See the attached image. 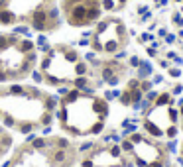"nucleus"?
<instances>
[{
  "mask_svg": "<svg viewBox=\"0 0 183 167\" xmlns=\"http://www.w3.org/2000/svg\"><path fill=\"white\" fill-rule=\"evenodd\" d=\"M10 90H12V92H18V95H20V92H22V87H16V85H14Z\"/></svg>",
  "mask_w": 183,
  "mask_h": 167,
  "instance_id": "38",
  "label": "nucleus"
},
{
  "mask_svg": "<svg viewBox=\"0 0 183 167\" xmlns=\"http://www.w3.org/2000/svg\"><path fill=\"white\" fill-rule=\"evenodd\" d=\"M181 92H183V85H175L171 89V95H181Z\"/></svg>",
  "mask_w": 183,
  "mask_h": 167,
  "instance_id": "29",
  "label": "nucleus"
},
{
  "mask_svg": "<svg viewBox=\"0 0 183 167\" xmlns=\"http://www.w3.org/2000/svg\"><path fill=\"white\" fill-rule=\"evenodd\" d=\"M152 89H154V85H152L150 79H144V81H140V90H142V92H148V90H152Z\"/></svg>",
  "mask_w": 183,
  "mask_h": 167,
  "instance_id": "15",
  "label": "nucleus"
},
{
  "mask_svg": "<svg viewBox=\"0 0 183 167\" xmlns=\"http://www.w3.org/2000/svg\"><path fill=\"white\" fill-rule=\"evenodd\" d=\"M164 134L167 136V140H171V138H175V136L179 134V128H177V124H171V126H167V128L164 130Z\"/></svg>",
  "mask_w": 183,
  "mask_h": 167,
  "instance_id": "9",
  "label": "nucleus"
},
{
  "mask_svg": "<svg viewBox=\"0 0 183 167\" xmlns=\"http://www.w3.org/2000/svg\"><path fill=\"white\" fill-rule=\"evenodd\" d=\"M179 12H181V14H183V6H181V8H179Z\"/></svg>",
  "mask_w": 183,
  "mask_h": 167,
  "instance_id": "43",
  "label": "nucleus"
},
{
  "mask_svg": "<svg viewBox=\"0 0 183 167\" xmlns=\"http://www.w3.org/2000/svg\"><path fill=\"white\" fill-rule=\"evenodd\" d=\"M95 2H98V0H95Z\"/></svg>",
  "mask_w": 183,
  "mask_h": 167,
  "instance_id": "49",
  "label": "nucleus"
},
{
  "mask_svg": "<svg viewBox=\"0 0 183 167\" xmlns=\"http://www.w3.org/2000/svg\"><path fill=\"white\" fill-rule=\"evenodd\" d=\"M65 57L69 59V61H77V53H75V51H67Z\"/></svg>",
  "mask_w": 183,
  "mask_h": 167,
  "instance_id": "30",
  "label": "nucleus"
},
{
  "mask_svg": "<svg viewBox=\"0 0 183 167\" xmlns=\"http://www.w3.org/2000/svg\"><path fill=\"white\" fill-rule=\"evenodd\" d=\"M6 6V0H0V8H4Z\"/></svg>",
  "mask_w": 183,
  "mask_h": 167,
  "instance_id": "42",
  "label": "nucleus"
},
{
  "mask_svg": "<svg viewBox=\"0 0 183 167\" xmlns=\"http://www.w3.org/2000/svg\"><path fill=\"white\" fill-rule=\"evenodd\" d=\"M165 36H167V30H165V28H160V30H157V38H160V39H164Z\"/></svg>",
  "mask_w": 183,
  "mask_h": 167,
  "instance_id": "31",
  "label": "nucleus"
},
{
  "mask_svg": "<svg viewBox=\"0 0 183 167\" xmlns=\"http://www.w3.org/2000/svg\"><path fill=\"white\" fill-rule=\"evenodd\" d=\"M181 153H183V148H181Z\"/></svg>",
  "mask_w": 183,
  "mask_h": 167,
  "instance_id": "48",
  "label": "nucleus"
},
{
  "mask_svg": "<svg viewBox=\"0 0 183 167\" xmlns=\"http://www.w3.org/2000/svg\"><path fill=\"white\" fill-rule=\"evenodd\" d=\"M32 26L36 28V30H46L47 28V12L46 10H36V12L32 14Z\"/></svg>",
  "mask_w": 183,
  "mask_h": 167,
  "instance_id": "2",
  "label": "nucleus"
},
{
  "mask_svg": "<svg viewBox=\"0 0 183 167\" xmlns=\"http://www.w3.org/2000/svg\"><path fill=\"white\" fill-rule=\"evenodd\" d=\"M0 22L2 24H14L16 22V14L10 10H0Z\"/></svg>",
  "mask_w": 183,
  "mask_h": 167,
  "instance_id": "7",
  "label": "nucleus"
},
{
  "mask_svg": "<svg viewBox=\"0 0 183 167\" xmlns=\"http://www.w3.org/2000/svg\"><path fill=\"white\" fill-rule=\"evenodd\" d=\"M175 2H183V0H175Z\"/></svg>",
  "mask_w": 183,
  "mask_h": 167,
  "instance_id": "44",
  "label": "nucleus"
},
{
  "mask_svg": "<svg viewBox=\"0 0 183 167\" xmlns=\"http://www.w3.org/2000/svg\"><path fill=\"white\" fill-rule=\"evenodd\" d=\"M146 53H148L150 57H157V49L154 45H148V47H146Z\"/></svg>",
  "mask_w": 183,
  "mask_h": 167,
  "instance_id": "27",
  "label": "nucleus"
},
{
  "mask_svg": "<svg viewBox=\"0 0 183 167\" xmlns=\"http://www.w3.org/2000/svg\"><path fill=\"white\" fill-rule=\"evenodd\" d=\"M150 81H152V85H162L164 83V75H156V73H154L150 77Z\"/></svg>",
  "mask_w": 183,
  "mask_h": 167,
  "instance_id": "22",
  "label": "nucleus"
},
{
  "mask_svg": "<svg viewBox=\"0 0 183 167\" xmlns=\"http://www.w3.org/2000/svg\"><path fill=\"white\" fill-rule=\"evenodd\" d=\"M164 149H165V153H169V155L181 153V148H179V144H177L175 138H171V140L165 141V144H164Z\"/></svg>",
  "mask_w": 183,
  "mask_h": 167,
  "instance_id": "6",
  "label": "nucleus"
},
{
  "mask_svg": "<svg viewBox=\"0 0 183 167\" xmlns=\"http://www.w3.org/2000/svg\"><path fill=\"white\" fill-rule=\"evenodd\" d=\"M91 148H93V144H91V141H87V144L81 146V151H87V149H91Z\"/></svg>",
  "mask_w": 183,
  "mask_h": 167,
  "instance_id": "33",
  "label": "nucleus"
},
{
  "mask_svg": "<svg viewBox=\"0 0 183 167\" xmlns=\"http://www.w3.org/2000/svg\"><path fill=\"white\" fill-rule=\"evenodd\" d=\"M120 149H122V151H126V153H132V151H134V144H132L130 140H122Z\"/></svg>",
  "mask_w": 183,
  "mask_h": 167,
  "instance_id": "12",
  "label": "nucleus"
},
{
  "mask_svg": "<svg viewBox=\"0 0 183 167\" xmlns=\"http://www.w3.org/2000/svg\"><path fill=\"white\" fill-rule=\"evenodd\" d=\"M0 67H2V61H0Z\"/></svg>",
  "mask_w": 183,
  "mask_h": 167,
  "instance_id": "46",
  "label": "nucleus"
},
{
  "mask_svg": "<svg viewBox=\"0 0 183 167\" xmlns=\"http://www.w3.org/2000/svg\"><path fill=\"white\" fill-rule=\"evenodd\" d=\"M154 104L156 106H175V100H173V95L167 90V92H160Z\"/></svg>",
  "mask_w": 183,
  "mask_h": 167,
  "instance_id": "5",
  "label": "nucleus"
},
{
  "mask_svg": "<svg viewBox=\"0 0 183 167\" xmlns=\"http://www.w3.org/2000/svg\"><path fill=\"white\" fill-rule=\"evenodd\" d=\"M144 128H146V132H148V136H154V138H164L165 136L164 130L160 128L157 124H154L152 120H148V118L144 120Z\"/></svg>",
  "mask_w": 183,
  "mask_h": 167,
  "instance_id": "4",
  "label": "nucleus"
},
{
  "mask_svg": "<svg viewBox=\"0 0 183 167\" xmlns=\"http://www.w3.org/2000/svg\"><path fill=\"white\" fill-rule=\"evenodd\" d=\"M140 63H142V59H140V57H136V55H132V57H130V67L138 69V67H140Z\"/></svg>",
  "mask_w": 183,
  "mask_h": 167,
  "instance_id": "26",
  "label": "nucleus"
},
{
  "mask_svg": "<svg viewBox=\"0 0 183 167\" xmlns=\"http://www.w3.org/2000/svg\"><path fill=\"white\" fill-rule=\"evenodd\" d=\"M18 49H20V51H24V53H28V51H32V49H33V43L30 41V39H22L20 45H18Z\"/></svg>",
  "mask_w": 183,
  "mask_h": 167,
  "instance_id": "10",
  "label": "nucleus"
},
{
  "mask_svg": "<svg viewBox=\"0 0 183 167\" xmlns=\"http://www.w3.org/2000/svg\"><path fill=\"white\" fill-rule=\"evenodd\" d=\"M152 75H154V65H152L150 61H142L140 67L136 69V79L144 81V79H150Z\"/></svg>",
  "mask_w": 183,
  "mask_h": 167,
  "instance_id": "3",
  "label": "nucleus"
},
{
  "mask_svg": "<svg viewBox=\"0 0 183 167\" xmlns=\"http://www.w3.org/2000/svg\"><path fill=\"white\" fill-rule=\"evenodd\" d=\"M118 100H120V104H124V106H132V95H130V90H124V92H120Z\"/></svg>",
  "mask_w": 183,
  "mask_h": 167,
  "instance_id": "8",
  "label": "nucleus"
},
{
  "mask_svg": "<svg viewBox=\"0 0 183 167\" xmlns=\"http://www.w3.org/2000/svg\"><path fill=\"white\" fill-rule=\"evenodd\" d=\"M160 67H162V69H169V67H171L169 59H160Z\"/></svg>",
  "mask_w": 183,
  "mask_h": 167,
  "instance_id": "28",
  "label": "nucleus"
},
{
  "mask_svg": "<svg viewBox=\"0 0 183 167\" xmlns=\"http://www.w3.org/2000/svg\"><path fill=\"white\" fill-rule=\"evenodd\" d=\"M4 124H6V126H12L14 120H12V118H6V120H4Z\"/></svg>",
  "mask_w": 183,
  "mask_h": 167,
  "instance_id": "39",
  "label": "nucleus"
},
{
  "mask_svg": "<svg viewBox=\"0 0 183 167\" xmlns=\"http://www.w3.org/2000/svg\"><path fill=\"white\" fill-rule=\"evenodd\" d=\"M57 144H59V148H61V149H65L67 146H69V144H67V140H59Z\"/></svg>",
  "mask_w": 183,
  "mask_h": 167,
  "instance_id": "35",
  "label": "nucleus"
},
{
  "mask_svg": "<svg viewBox=\"0 0 183 167\" xmlns=\"http://www.w3.org/2000/svg\"><path fill=\"white\" fill-rule=\"evenodd\" d=\"M181 132H183V124H181Z\"/></svg>",
  "mask_w": 183,
  "mask_h": 167,
  "instance_id": "45",
  "label": "nucleus"
},
{
  "mask_svg": "<svg viewBox=\"0 0 183 167\" xmlns=\"http://www.w3.org/2000/svg\"><path fill=\"white\" fill-rule=\"evenodd\" d=\"M177 167H183V153H177Z\"/></svg>",
  "mask_w": 183,
  "mask_h": 167,
  "instance_id": "34",
  "label": "nucleus"
},
{
  "mask_svg": "<svg viewBox=\"0 0 183 167\" xmlns=\"http://www.w3.org/2000/svg\"><path fill=\"white\" fill-rule=\"evenodd\" d=\"M10 41H14V38H6V36H0V49H6Z\"/></svg>",
  "mask_w": 183,
  "mask_h": 167,
  "instance_id": "20",
  "label": "nucleus"
},
{
  "mask_svg": "<svg viewBox=\"0 0 183 167\" xmlns=\"http://www.w3.org/2000/svg\"><path fill=\"white\" fill-rule=\"evenodd\" d=\"M63 159H65V153H63V151H57V153H55V161H57V163H61Z\"/></svg>",
  "mask_w": 183,
  "mask_h": 167,
  "instance_id": "32",
  "label": "nucleus"
},
{
  "mask_svg": "<svg viewBox=\"0 0 183 167\" xmlns=\"http://www.w3.org/2000/svg\"><path fill=\"white\" fill-rule=\"evenodd\" d=\"M130 95H132V102H140L142 98H144V92L140 89H134V90H130Z\"/></svg>",
  "mask_w": 183,
  "mask_h": 167,
  "instance_id": "16",
  "label": "nucleus"
},
{
  "mask_svg": "<svg viewBox=\"0 0 183 167\" xmlns=\"http://www.w3.org/2000/svg\"><path fill=\"white\" fill-rule=\"evenodd\" d=\"M134 89H140V79H130L128 81V90H134Z\"/></svg>",
  "mask_w": 183,
  "mask_h": 167,
  "instance_id": "23",
  "label": "nucleus"
},
{
  "mask_svg": "<svg viewBox=\"0 0 183 167\" xmlns=\"http://www.w3.org/2000/svg\"><path fill=\"white\" fill-rule=\"evenodd\" d=\"M171 20H173L175 26H183V14L181 12H175L173 16H171Z\"/></svg>",
  "mask_w": 183,
  "mask_h": 167,
  "instance_id": "21",
  "label": "nucleus"
},
{
  "mask_svg": "<svg viewBox=\"0 0 183 167\" xmlns=\"http://www.w3.org/2000/svg\"><path fill=\"white\" fill-rule=\"evenodd\" d=\"M73 83H75V87H77V89H83V90L89 87V81H87L85 75H83V77H77L75 81H73Z\"/></svg>",
  "mask_w": 183,
  "mask_h": 167,
  "instance_id": "11",
  "label": "nucleus"
},
{
  "mask_svg": "<svg viewBox=\"0 0 183 167\" xmlns=\"http://www.w3.org/2000/svg\"><path fill=\"white\" fill-rule=\"evenodd\" d=\"M164 41H165V43H175V41H177V33H169V32H167V36H165V38H164Z\"/></svg>",
  "mask_w": 183,
  "mask_h": 167,
  "instance_id": "24",
  "label": "nucleus"
},
{
  "mask_svg": "<svg viewBox=\"0 0 183 167\" xmlns=\"http://www.w3.org/2000/svg\"><path fill=\"white\" fill-rule=\"evenodd\" d=\"M177 38H181V39H183V30H179V32H177Z\"/></svg>",
  "mask_w": 183,
  "mask_h": 167,
  "instance_id": "41",
  "label": "nucleus"
},
{
  "mask_svg": "<svg viewBox=\"0 0 183 167\" xmlns=\"http://www.w3.org/2000/svg\"><path fill=\"white\" fill-rule=\"evenodd\" d=\"M75 73H77L79 77L87 75V63H77V65H75Z\"/></svg>",
  "mask_w": 183,
  "mask_h": 167,
  "instance_id": "17",
  "label": "nucleus"
},
{
  "mask_svg": "<svg viewBox=\"0 0 183 167\" xmlns=\"http://www.w3.org/2000/svg\"><path fill=\"white\" fill-rule=\"evenodd\" d=\"M30 130H32V124H24V126H22V132H24V134L30 132Z\"/></svg>",
  "mask_w": 183,
  "mask_h": 167,
  "instance_id": "36",
  "label": "nucleus"
},
{
  "mask_svg": "<svg viewBox=\"0 0 183 167\" xmlns=\"http://www.w3.org/2000/svg\"><path fill=\"white\" fill-rule=\"evenodd\" d=\"M46 146V141L43 140H36V148H43Z\"/></svg>",
  "mask_w": 183,
  "mask_h": 167,
  "instance_id": "37",
  "label": "nucleus"
},
{
  "mask_svg": "<svg viewBox=\"0 0 183 167\" xmlns=\"http://www.w3.org/2000/svg\"><path fill=\"white\" fill-rule=\"evenodd\" d=\"M167 75H169V77H173V79H177V77H181L183 75V69L181 67H169V69H167Z\"/></svg>",
  "mask_w": 183,
  "mask_h": 167,
  "instance_id": "13",
  "label": "nucleus"
},
{
  "mask_svg": "<svg viewBox=\"0 0 183 167\" xmlns=\"http://www.w3.org/2000/svg\"><path fill=\"white\" fill-rule=\"evenodd\" d=\"M100 4L105 10H114L116 8V0H100Z\"/></svg>",
  "mask_w": 183,
  "mask_h": 167,
  "instance_id": "18",
  "label": "nucleus"
},
{
  "mask_svg": "<svg viewBox=\"0 0 183 167\" xmlns=\"http://www.w3.org/2000/svg\"><path fill=\"white\" fill-rule=\"evenodd\" d=\"M157 95H160V92L152 89V90H148V92H144V98L148 100V102H152V104H154V102H156V98H157Z\"/></svg>",
  "mask_w": 183,
  "mask_h": 167,
  "instance_id": "14",
  "label": "nucleus"
},
{
  "mask_svg": "<svg viewBox=\"0 0 183 167\" xmlns=\"http://www.w3.org/2000/svg\"><path fill=\"white\" fill-rule=\"evenodd\" d=\"M103 128H105V124H103V120H98V122H95L91 126V132H93V134H100Z\"/></svg>",
  "mask_w": 183,
  "mask_h": 167,
  "instance_id": "19",
  "label": "nucleus"
},
{
  "mask_svg": "<svg viewBox=\"0 0 183 167\" xmlns=\"http://www.w3.org/2000/svg\"><path fill=\"white\" fill-rule=\"evenodd\" d=\"M79 97H81V92H79V90H71V92L67 95V100H69V102H75Z\"/></svg>",
  "mask_w": 183,
  "mask_h": 167,
  "instance_id": "25",
  "label": "nucleus"
},
{
  "mask_svg": "<svg viewBox=\"0 0 183 167\" xmlns=\"http://www.w3.org/2000/svg\"><path fill=\"white\" fill-rule=\"evenodd\" d=\"M6 79H8V77L4 75V73H0V81H6Z\"/></svg>",
  "mask_w": 183,
  "mask_h": 167,
  "instance_id": "40",
  "label": "nucleus"
},
{
  "mask_svg": "<svg viewBox=\"0 0 183 167\" xmlns=\"http://www.w3.org/2000/svg\"><path fill=\"white\" fill-rule=\"evenodd\" d=\"M81 2H87V0H81Z\"/></svg>",
  "mask_w": 183,
  "mask_h": 167,
  "instance_id": "47",
  "label": "nucleus"
},
{
  "mask_svg": "<svg viewBox=\"0 0 183 167\" xmlns=\"http://www.w3.org/2000/svg\"><path fill=\"white\" fill-rule=\"evenodd\" d=\"M69 22L73 26L87 24V2H77L69 8Z\"/></svg>",
  "mask_w": 183,
  "mask_h": 167,
  "instance_id": "1",
  "label": "nucleus"
}]
</instances>
